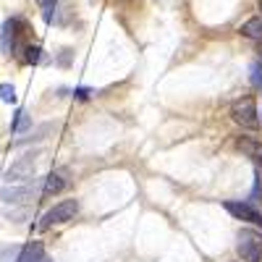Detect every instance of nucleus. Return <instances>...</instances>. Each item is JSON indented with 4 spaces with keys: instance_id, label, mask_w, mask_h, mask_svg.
Segmentation results:
<instances>
[{
    "instance_id": "15",
    "label": "nucleus",
    "mask_w": 262,
    "mask_h": 262,
    "mask_svg": "<svg viewBox=\"0 0 262 262\" xmlns=\"http://www.w3.org/2000/svg\"><path fill=\"white\" fill-rule=\"evenodd\" d=\"M39 53H42V50H39L37 45H34V48L29 45V48H27V58H24V60H27V63H39V60H42V58H39Z\"/></svg>"
},
{
    "instance_id": "19",
    "label": "nucleus",
    "mask_w": 262,
    "mask_h": 262,
    "mask_svg": "<svg viewBox=\"0 0 262 262\" xmlns=\"http://www.w3.org/2000/svg\"><path fill=\"white\" fill-rule=\"evenodd\" d=\"M259 121H262V113H259Z\"/></svg>"
},
{
    "instance_id": "10",
    "label": "nucleus",
    "mask_w": 262,
    "mask_h": 262,
    "mask_svg": "<svg viewBox=\"0 0 262 262\" xmlns=\"http://www.w3.org/2000/svg\"><path fill=\"white\" fill-rule=\"evenodd\" d=\"M242 34L262 45V16H254V18L244 21V24H242Z\"/></svg>"
},
{
    "instance_id": "8",
    "label": "nucleus",
    "mask_w": 262,
    "mask_h": 262,
    "mask_svg": "<svg viewBox=\"0 0 262 262\" xmlns=\"http://www.w3.org/2000/svg\"><path fill=\"white\" fill-rule=\"evenodd\" d=\"M34 196V186L27 184V186H6L3 189V202L6 205H27V200Z\"/></svg>"
},
{
    "instance_id": "9",
    "label": "nucleus",
    "mask_w": 262,
    "mask_h": 262,
    "mask_svg": "<svg viewBox=\"0 0 262 262\" xmlns=\"http://www.w3.org/2000/svg\"><path fill=\"white\" fill-rule=\"evenodd\" d=\"M236 147L242 149L247 158H252L254 163H262V142L259 139H254V137H238Z\"/></svg>"
},
{
    "instance_id": "1",
    "label": "nucleus",
    "mask_w": 262,
    "mask_h": 262,
    "mask_svg": "<svg viewBox=\"0 0 262 262\" xmlns=\"http://www.w3.org/2000/svg\"><path fill=\"white\" fill-rule=\"evenodd\" d=\"M236 252L242 262H262V233L252 228H242L236 236Z\"/></svg>"
},
{
    "instance_id": "6",
    "label": "nucleus",
    "mask_w": 262,
    "mask_h": 262,
    "mask_svg": "<svg viewBox=\"0 0 262 262\" xmlns=\"http://www.w3.org/2000/svg\"><path fill=\"white\" fill-rule=\"evenodd\" d=\"M69 184H71V173H69V168H58V170H53L50 176L45 179V186H42V194H45V196L60 194L63 189H69Z\"/></svg>"
},
{
    "instance_id": "17",
    "label": "nucleus",
    "mask_w": 262,
    "mask_h": 262,
    "mask_svg": "<svg viewBox=\"0 0 262 262\" xmlns=\"http://www.w3.org/2000/svg\"><path fill=\"white\" fill-rule=\"evenodd\" d=\"M257 53H259V60H262V45H259V50H257Z\"/></svg>"
},
{
    "instance_id": "2",
    "label": "nucleus",
    "mask_w": 262,
    "mask_h": 262,
    "mask_svg": "<svg viewBox=\"0 0 262 262\" xmlns=\"http://www.w3.org/2000/svg\"><path fill=\"white\" fill-rule=\"evenodd\" d=\"M231 118L233 123H238L242 128H249V131H257L259 128V111H257V105L252 97H242V100H236L231 105Z\"/></svg>"
},
{
    "instance_id": "14",
    "label": "nucleus",
    "mask_w": 262,
    "mask_h": 262,
    "mask_svg": "<svg viewBox=\"0 0 262 262\" xmlns=\"http://www.w3.org/2000/svg\"><path fill=\"white\" fill-rule=\"evenodd\" d=\"M0 100L3 102H16V90L11 84H0Z\"/></svg>"
},
{
    "instance_id": "13",
    "label": "nucleus",
    "mask_w": 262,
    "mask_h": 262,
    "mask_svg": "<svg viewBox=\"0 0 262 262\" xmlns=\"http://www.w3.org/2000/svg\"><path fill=\"white\" fill-rule=\"evenodd\" d=\"M249 71H252V84L257 86V90H262V63L254 60V63L249 66Z\"/></svg>"
},
{
    "instance_id": "11",
    "label": "nucleus",
    "mask_w": 262,
    "mask_h": 262,
    "mask_svg": "<svg viewBox=\"0 0 262 262\" xmlns=\"http://www.w3.org/2000/svg\"><path fill=\"white\" fill-rule=\"evenodd\" d=\"M262 202V176H259V170H254V189L249 194V205H259Z\"/></svg>"
},
{
    "instance_id": "7",
    "label": "nucleus",
    "mask_w": 262,
    "mask_h": 262,
    "mask_svg": "<svg viewBox=\"0 0 262 262\" xmlns=\"http://www.w3.org/2000/svg\"><path fill=\"white\" fill-rule=\"evenodd\" d=\"M32 176H34V160H32V158H21V160H16V163L8 168L6 181H8V184H18V181H29Z\"/></svg>"
},
{
    "instance_id": "5",
    "label": "nucleus",
    "mask_w": 262,
    "mask_h": 262,
    "mask_svg": "<svg viewBox=\"0 0 262 262\" xmlns=\"http://www.w3.org/2000/svg\"><path fill=\"white\" fill-rule=\"evenodd\" d=\"M18 27H21L18 18H6L3 24H0V53H6V55L16 53V48H18Z\"/></svg>"
},
{
    "instance_id": "3",
    "label": "nucleus",
    "mask_w": 262,
    "mask_h": 262,
    "mask_svg": "<svg viewBox=\"0 0 262 262\" xmlns=\"http://www.w3.org/2000/svg\"><path fill=\"white\" fill-rule=\"evenodd\" d=\"M79 212V202L76 200H63L58 205H53L45 215H42V223L39 228H50V226H63V223H69L74 221V215Z\"/></svg>"
},
{
    "instance_id": "4",
    "label": "nucleus",
    "mask_w": 262,
    "mask_h": 262,
    "mask_svg": "<svg viewBox=\"0 0 262 262\" xmlns=\"http://www.w3.org/2000/svg\"><path fill=\"white\" fill-rule=\"evenodd\" d=\"M223 207L236 217V221H244V223H252V226H257V228H262V212L254 207V205H249V202H233V200H228V202H223Z\"/></svg>"
},
{
    "instance_id": "12",
    "label": "nucleus",
    "mask_w": 262,
    "mask_h": 262,
    "mask_svg": "<svg viewBox=\"0 0 262 262\" xmlns=\"http://www.w3.org/2000/svg\"><path fill=\"white\" fill-rule=\"evenodd\" d=\"M29 126H32L29 116H27L24 111H18V113H16V123H13V131H16V134H21V131H27Z\"/></svg>"
},
{
    "instance_id": "18",
    "label": "nucleus",
    "mask_w": 262,
    "mask_h": 262,
    "mask_svg": "<svg viewBox=\"0 0 262 262\" xmlns=\"http://www.w3.org/2000/svg\"><path fill=\"white\" fill-rule=\"evenodd\" d=\"M257 6H259V11H262V0H257Z\"/></svg>"
},
{
    "instance_id": "16",
    "label": "nucleus",
    "mask_w": 262,
    "mask_h": 262,
    "mask_svg": "<svg viewBox=\"0 0 262 262\" xmlns=\"http://www.w3.org/2000/svg\"><path fill=\"white\" fill-rule=\"evenodd\" d=\"M74 95H76L79 100H86V97H90V95H92V90H84V86H81V90H76Z\"/></svg>"
}]
</instances>
